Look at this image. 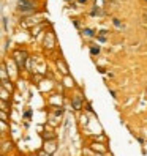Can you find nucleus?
<instances>
[{"label": "nucleus", "instance_id": "nucleus-6", "mask_svg": "<svg viewBox=\"0 0 147 156\" xmlns=\"http://www.w3.org/2000/svg\"><path fill=\"white\" fill-rule=\"evenodd\" d=\"M52 44H54V38H52V35H48V46L51 48Z\"/></svg>", "mask_w": 147, "mask_h": 156}, {"label": "nucleus", "instance_id": "nucleus-8", "mask_svg": "<svg viewBox=\"0 0 147 156\" xmlns=\"http://www.w3.org/2000/svg\"><path fill=\"white\" fill-rule=\"evenodd\" d=\"M100 52V48H92V54H98Z\"/></svg>", "mask_w": 147, "mask_h": 156}, {"label": "nucleus", "instance_id": "nucleus-1", "mask_svg": "<svg viewBox=\"0 0 147 156\" xmlns=\"http://www.w3.org/2000/svg\"><path fill=\"white\" fill-rule=\"evenodd\" d=\"M25 57H27V54H25L24 51H16V52H14V60H16V65L19 66V68L24 66V60H25Z\"/></svg>", "mask_w": 147, "mask_h": 156}, {"label": "nucleus", "instance_id": "nucleus-4", "mask_svg": "<svg viewBox=\"0 0 147 156\" xmlns=\"http://www.w3.org/2000/svg\"><path fill=\"white\" fill-rule=\"evenodd\" d=\"M57 65L60 66V71L63 73V74H67V73H68V69H67V65H65V63H63L62 60H59V62H57Z\"/></svg>", "mask_w": 147, "mask_h": 156}, {"label": "nucleus", "instance_id": "nucleus-10", "mask_svg": "<svg viewBox=\"0 0 147 156\" xmlns=\"http://www.w3.org/2000/svg\"><path fill=\"white\" fill-rule=\"evenodd\" d=\"M86 35H89V36H92V35H94V33H92V30H89V29H87V30H86Z\"/></svg>", "mask_w": 147, "mask_h": 156}, {"label": "nucleus", "instance_id": "nucleus-7", "mask_svg": "<svg viewBox=\"0 0 147 156\" xmlns=\"http://www.w3.org/2000/svg\"><path fill=\"white\" fill-rule=\"evenodd\" d=\"M38 156H52V154H51V153H46L44 150H40V151H38Z\"/></svg>", "mask_w": 147, "mask_h": 156}, {"label": "nucleus", "instance_id": "nucleus-5", "mask_svg": "<svg viewBox=\"0 0 147 156\" xmlns=\"http://www.w3.org/2000/svg\"><path fill=\"white\" fill-rule=\"evenodd\" d=\"M6 96H8V95H6V88L2 85V101H5V99H6Z\"/></svg>", "mask_w": 147, "mask_h": 156}, {"label": "nucleus", "instance_id": "nucleus-2", "mask_svg": "<svg viewBox=\"0 0 147 156\" xmlns=\"http://www.w3.org/2000/svg\"><path fill=\"white\" fill-rule=\"evenodd\" d=\"M17 5H19V10H22V11L33 10V3L30 0H17Z\"/></svg>", "mask_w": 147, "mask_h": 156}, {"label": "nucleus", "instance_id": "nucleus-9", "mask_svg": "<svg viewBox=\"0 0 147 156\" xmlns=\"http://www.w3.org/2000/svg\"><path fill=\"white\" fill-rule=\"evenodd\" d=\"M2 122H6V114L2 111Z\"/></svg>", "mask_w": 147, "mask_h": 156}, {"label": "nucleus", "instance_id": "nucleus-3", "mask_svg": "<svg viewBox=\"0 0 147 156\" xmlns=\"http://www.w3.org/2000/svg\"><path fill=\"white\" fill-rule=\"evenodd\" d=\"M73 107H75L76 111H79V109L82 107V103H81L79 98H75V99H73Z\"/></svg>", "mask_w": 147, "mask_h": 156}]
</instances>
